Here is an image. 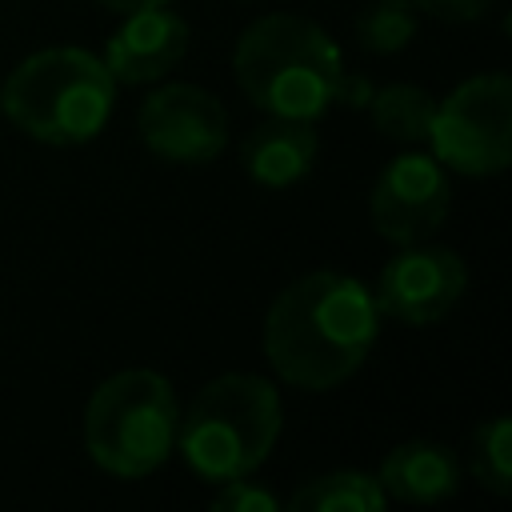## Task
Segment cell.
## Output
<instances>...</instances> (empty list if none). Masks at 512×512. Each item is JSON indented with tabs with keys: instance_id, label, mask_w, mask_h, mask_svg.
I'll return each instance as SVG.
<instances>
[{
	"instance_id": "cell-8",
	"label": "cell",
	"mask_w": 512,
	"mask_h": 512,
	"mask_svg": "<svg viewBox=\"0 0 512 512\" xmlns=\"http://www.w3.org/2000/svg\"><path fill=\"white\" fill-rule=\"evenodd\" d=\"M140 140L168 164H208L228 144V112L200 84H164L136 112Z\"/></svg>"
},
{
	"instance_id": "cell-12",
	"label": "cell",
	"mask_w": 512,
	"mask_h": 512,
	"mask_svg": "<svg viewBox=\"0 0 512 512\" xmlns=\"http://www.w3.org/2000/svg\"><path fill=\"white\" fill-rule=\"evenodd\" d=\"M376 480L400 504H436L460 488V460L436 440H404L380 460Z\"/></svg>"
},
{
	"instance_id": "cell-6",
	"label": "cell",
	"mask_w": 512,
	"mask_h": 512,
	"mask_svg": "<svg viewBox=\"0 0 512 512\" xmlns=\"http://www.w3.org/2000/svg\"><path fill=\"white\" fill-rule=\"evenodd\" d=\"M432 156L460 176H496L512 164V80L484 72L436 100L428 140Z\"/></svg>"
},
{
	"instance_id": "cell-14",
	"label": "cell",
	"mask_w": 512,
	"mask_h": 512,
	"mask_svg": "<svg viewBox=\"0 0 512 512\" xmlns=\"http://www.w3.org/2000/svg\"><path fill=\"white\" fill-rule=\"evenodd\" d=\"M436 100L420 84H384L368 100V116L380 136L400 140V144H424L432 128Z\"/></svg>"
},
{
	"instance_id": "cell-16",
	"label": "cell",
	"mask_w": 512,
	"mask_h": 512,
	"mask_svg": "<svg viewBox=\"0 0 512 512\" xmlns=\"http://www.w3.org/2000/svg\"><path fill=\"white\" fill-rule=\"evenodd\" d=\"M468 468L488 492H496V496L512 492V424H508V416H488L472 432Z\"/></svg>"
},
{
	"instance_id": "cell-7",
	"label": "cell",
	"mask_w": 512,
	"mask_h": 512,
	"mask_svg": "<svg viewBox=\"0 0 512 512\" xmlns=\"http://www.w3.org/2000/svg\"><path fill=\"white\" fill-rule=\"evenodd\" d=\"M452 208L448 168L432 152H400L392 156L372 184V228L392 244L428 240Z\"/></svg>"
},
{
	"instance_id": "cell-9",
	"label": "cell",
	"mask_w": 512,
	"mask_h": 512,
	"mask_svg": "<svg viewBox=\"0 0 512 512\" xmlns=\"http://www.w3.org/2000/svg\"><path fill=\"white\" fill-rule=\"evenodd\" d=\"M468 288V268L452 248L400 244V252L376 276V308L400 324L424 328L444 320Z\"/></svg>"
},
{
	"instance_id": "cell-4",
	"label": "cell",
	"mask_w": 512,
	"mask_h": 512,
	"mask_svg": "<svg viewBox=\"0 0 512 512\" xmlns=\"http://www.w3.org/2000/svg\"><path fill=\"white\" fill-rule=\"evenodd\" d=\"M116 104V80L100 56L84 48H44L24 56L4 88V116L40 144H84L104 132Z\"/></svg>"
},
{
	"instance_id": "cell-20",
	"label": "cell",
	"mask_w": 512,
	"mask_h": 512,
	"mask_svg": "<svg viewBox=\"0 0 512 512\" xmlns=\"http://www.w3.org/2000/svg\"><path fill=\"white\" fill-rule=\"evenodd\" d=\"M108 12H136V8H156V4H168V0H100Z\"/></svg>"
},
{
	"instance_id": "cell-5",
	"label": "cell",
	"mask_w": 512,
	"mask_h": 512,
	"mask_svg": "<svg viewBox=\"0 0 512 512\" xmlns=\"http://www.w3.org/2000/svg\"><path fill=\"white\" fill-rule=\"evenodd\" d=\"M176 392L152 368H124L96 384L84 404V452L120 480H144L176 448Z\"/></svg>"
},
{
	"instance_id": "cell-18",
	"label": "cell",
	"mask_w": 512,
	"mask_h": 512,
	"mask_svg": "<svg viewBox=\"0 0 512 512\" xmlns=\"http://www.w3.org/2000/svg\"><path fill=\"white\" fill-rule=\"evenodd\" d=\"M416 12H428L436 20H448V24H464V20H476L492 8V0H412Z\"/></svg>"
},
{
	"instance_id": "cell-2",
	"label": "cell",
	"mask_w": 512,
	"mask_h": 512,
	"mask_svg": "<svg viewBox=\"0 0 512 512\" xmlns=\"http://www.w3.org/2000/svg\"><path fill=\"white\" fill-rule=\"evenodd\" d=\"M232 72L260 112L316 120L332 108L344 64L328 28L296 12H268L240 32Z\"/></svg>"
},
{
	"instance_id": "cell-3",
	"label": "cell",
	"mask_w": 512,
	"mask_h": 512,
	"mask_svg": "<svg viewBox=\"0 0 512 512\" xmlns=\"http://www.w3.org/2000/svg\"><path fill=\"white\" fill-rule=\"evenodd\" d=\"M280 436V392L256 372H224L208 380L176 420L184 464L212 484L252 476Z\"/></svg>"
},
{
	"instance_id": "cell-11",
	"label": "cell",
	"mask_w": 512,
	"mask_h": 512,
	"mask_svg": "<svg viewBox=\"0 0 512 512\" xmlns=\"http://www.w3.org/2000/svg\"><path fill=\"white\" fill-rule=\"evenodd\" d=\"M316 152H320V136H316L312 120L268 116L264 124H256L244 136L240 168L260 188H288L312 172Z\"/></svg>"
},
{
	"instance_id": "cell-13",
	"label": "cell",
	"mask_w": 512,
	"mask_h": 512,
	"mask_svg": "<svg viewBox=\"0 0 512 512\" xmlns=\"http://www.w3.org/2000/svg\"><path fill=\"white\" fill-rule=\"evenodd\" d=\"M384 500L388 496L376 476H368L360 468H340V472L304 480L288 496V508L292 512H380Z\"/></svg>"
},
{
	"instance_id": "cell-10",
	"label": "cell",
	"mask_w": 512,
	"mask_h": 512,
	"mask_svg": "<svg viewBox=\"0 0 512 512\" xmlns=\"http://www.w3.org/2000/svg\"><path fill=\"white\" fill-rule=\"evenodd\" d=\"M184 52H188V24L164 4H156V8L124 12V24L108 36L100 60L116 84H152L164 72H172L184 60Z\"/></svg>"
},
{
	"instance_id": "cell-17",
	"label": "cell",
	"mask_w": 512,
	"mask_h": 512,
	"mask_svg": "<svg viewBox=\"0 0 512 512\" xmlns=\"http://www.w3.org/2000/svg\"><path fill=\"white\" fill-rule=\"evenodd\" d=\"M212 508L216 512H276L280 500L268 488L252 484L248 476H236V480H224L220 484V492L212 496Z\"/></svg>"
},
{
	"instance_id": "cell-1",
	"label": "cell",
	"mask_w": 512,
	"mask_h": 512,
	"mask_svg": "<svg viewBox=\"0 0 512 512\" xmlns=\"http://www.w3.org/2000/svg\"><path fill=\"white\" fill-rule=\"evenodd\" d=\"M380 336V308L364 280L308 272L280 288L264 316V356L272 372L304 392L344 384Z\"/></svg>"
},
{
	"instance_id": "cell-19",
	"label": "cell",
	"mask_w": 512,
	"mask_h": 512,
	"mask_svg": "<svg viewBox=\"0 0 512 512\" xmlns=\"http://www.w3.org/2000/svg\"><path fill=\"white\" fill-rule=\"evenodd\" d=\"M372 84H368V76H348V72H340V80H336V96H332V104H344V108H368V100H372Z\"/></svg>"
},
{
	"instance_id": "cell-15",
	"label": "cell",
	"mask_w": 512,
	"mask_h": 512,
	"mask_svg": "<svg viewBox=\"0 0 512 512\" xmlns=\"http://www.w3.org/2000/svg\"><path fill=\"white\" fill-rule=\"evenodd\" d=\"M356 40L376 56H392L416 36V4L412 0H368L356 12Z\"/></svg>"
}]
</instances>
